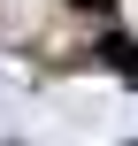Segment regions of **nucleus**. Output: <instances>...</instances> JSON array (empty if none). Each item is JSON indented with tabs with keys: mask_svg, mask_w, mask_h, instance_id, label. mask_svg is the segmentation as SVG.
Segmentation results:
<instances>
[{
	"mask_svg": "<svg viewBox=\"0 0 138 146\" xmlns=\"http://www.w3.org/2000/svg\"><path fill=\"white\" fill-rule=\"evenodd\" d=\"M69 8H85V15H108V8H115V0H69Z\"/></svg>",
	"mask_w": 138,
	"mask_h": 146,
	"instance_id": "f03ea898",
	"label": "nucleus"
},
{
	"mask_svg": "<svg viewBox=\"0 0 138 146\" xmlns=\"http://www.w3.org/2000/svg\"><path fill=\"white\" fill-rule=\"evenodd\" d=\"M100 62L123 69V77H138V46H131V38H100Z\"/></svg>",
	"mask_w": 138,
	"mask_h": 146,
	"instance_id": "f257e3e1",
	"label": "nucleus"
}]
</instances>
